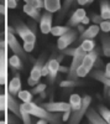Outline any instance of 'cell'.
<instances>
[{"mask_svg": "<svg viewBox=\"0 0 110 124\" xmlns=\"http://www.w3.org/2000/svg\"><path fill=\"white\" fill-rule=\"evenodd\" d=\"M20 108L24 109L25 112H27L28 114H31L34 117H37L38 119H46L48 123L51 124H59L61 122V116L57 113H51L46 110L43 107L38 106L35 102H27V103H22Z\"/></svg>", "mask_w": 110, "mask_h": 124, "instance_id": "1", "label": "cell"}, {"mask_svg": "<svg viewBox=\"0 0 110 124\" xmlns=\"http://www.w3.org/2000/svg\"><path fill=\"white\" fill-rule=\"evenodd\" d=\"M7 82V57H6V41L0 40V85L5 86Z\"/></svg>", "mask_w": 110, "mask_h": 124, "instance_id": "2", "label": "cell"}, {"mask_svg": "<svg viewBox=\"0 0 110 124\" xmlns=\"http://www.w3.org/2000/svg\"><path fill=\"white\" fill-rule=\"evenodd\" d=\"M85 51L81 47V46H78L77 50H76V54L73 56V61H72V63H71V67H68V79H73V81H77L78 77L76 75V71L77 68L82 65V62H83V57L85 56Z\"/></svg>", "mask_w": 110, "mask_h": 124, "instance_id": "3", "label": "cell"}, {"mask_svg": "<svg viewBox=\"0 0 110 124\" xmlns=\"http://www.w3.org/2000/svg\"><path fill=\"white\" fill-rule=\"evenodd\" d=\"M90 102H92V98L89 96H85L83 98L82 107L71 113V117H69V119L67 120V124H79L81 123L82 118L85 116V113H87V109L89 108V106H90Z\"/></svg>", "mask_w": 110, "mask_h": 124, "instance_id": "4", "label": "cell"}, {"mask_svg": "<svg viewBox=\"0 0 110 124\" xmlns=\"http://www.w3.org/2000/svg\"><path fill=\"white\" fill-rule=\"evenodd\" d=\"M5 37H6V45L10 47V50H11L15 55H17V56H20V57H26L25 51H24V48L21 47V45L19 44V41L16 40V37L14 36L13 31H11V27H7V29H6Z\"/></svg>", "mask_w": 110, "mask_h": 124, "instance_id": "5", "label": "cell"}, {"mask_svg": "<svg viewBox=\"0 0 110 124\" xmlns=\"http://www.w3.org/2000/svg\"><path fill=\"white\" fill-rule=\"evenodd\" d=\"M15 30L17 35L24 40V42H35L36 41V35L35 32L30 29L26 24H24L22 21H19L15 25Z\"/></svg>", "mask_w": 110, "mask_h": 124, "instance_id": "6", "label": "cell"}, {"mask_svg": "<svg viewBox=\"0 0 110 124\" xmlns=\"http://www.w3.org/2000/svg\"><path fill=\"white\" fill-rule=\"evenodd\" d=\"M76 40H77V32H76L74 30L71 29L69 31H67L66 34H63L62 36L58 37L57 47H58L59 50H64V48H67L71 44H73Z\"/></svg>", "mask_w": 110, "mask_h": 124, "instance_id": "7", "label": "cell"}, {"mask_svg": "<svg viewBox=\"0 0 110 124\" xmlns=\"http://www.w3.org/2000/svg\"><path fill=\"white\" fill-rule=\"evenodd\" d=\"M41 107H43L46 110L51 113H63L67 110H71V104L66 102H49V103H42Z\"/></svg>", "mask_w": 110, "mask_h": 124, "instance_id": "8", "label": "cell"}, {"mask_svg": "<svg viewBox=\"0 0 110 124\" xmlns=\"http://www.w3.org/2000/svg\"><path fill=\"white\" fill-rule=\"evenodd\" d=\"M52 29V13H43L40 19V30L42 34H49Z\"/></svg>", "mask_w": 110, "mask_h": 124, "instance_id": "9", "label": "cell"}, {"mask_svg": "<svg viewBox=\"0 0 110 124\" xmlns=\"http://www.w3.org/2000/svg\"><path fill=\"white\" fill-rule=\"evenodd\" d=\"M48 81L49 83H55L56 81V77H57V73H58V68H59V62L57 61V58H51L48 62Z\"/></svg>", "mask_w": 110, "mask_h": 124, "instance_id": "10", "label": "cell"}, {"mask_svg": "<svg viewBox=\"0 0 110 124\" xmlns=\"http://www.w3.org/2000/svg\"><path fill=\"white\" fill-rule=\"evenodd\" d=\"M6 103H7V109L15 114L17 118H21V109H20V104L15 101L14 96H11L10 93H6Z\"/></svg>", "mask_w": 110, "mask_h": 124, "instance_id": "11", "label": "cell"}, {"mask_svg": "<svg viewBox=\"0 0 110 124\" xmlns=\"http://www.w3.org/2000/svg\"><path fill=\"white\" fill-rule=\"evenodd\" d=\"M45 62V58L43 57H40L36 62H35V65L31 70V72H30V77L28 78H31V79H35V81H40V78H41V70H42V66L45 65L43 63Z\"/></svg>", "mask_w": 110, "mask_h": 124, "instance_id": "12", "label": "cell"}, {"mask_svg": "<svg viewBox=\"0 0 110 124\" xmlns=\"http://www.w3.org/2000/svg\"><path fill=\"white\" fill-rule=\"evenodd\" d=\"M96 60H98V51H96V50H92L90 52H87L85 56L83 57L82 65H83L84 67H87L88 70H90L92 67H94Z\"/></svg>", "mask_w": 110, "mask_h": 124, "instance_id": "13", "label": "cell"}, {"mask_svg": "<svg viewBox=\"0 0 110 124\" xmlns=\"http://www.w3.org/2000/svg\"><path fill=\"white\" fill-rule=\"evenodd\" d=\"M85 116H87L88 120L92 122L93 124H109V123H106V122L104 120V118L99 114L95 109H93V108H88Z\"/></svg>", "mask_w": 110, "mask_h": 124, "instance_id": "14", "label": "cell"}, {"mask_svg": "<svg viewBox=\"0 0 110 124\" xmlns=\"http://www.w3.org/2000/svg\"><path fill=\"white\" fill-rule=\"evenodd\" d=\"M99 31H100V27H99V25H90L89 27H87L83 32L81 34V37H79V40H88V39H94L98 34Z\"/></svg>", "mask_w": 110, "mask_h": 124, "instance_id": "15", "label": "cell"}, {"mask_svg": "<svg viewBox=\"0 0 110 124\" xmlns=\"http://www.w3.org/2000/svg\"><path fill=\"white\" fill-rule=\"evenodd\" d=\"M84 16H85V10L84 9H77L76 11L73 13V15L71 16V19L68 20V26L73 27V26L79 25L82 23V20H83Z\"/></svg>", "mask_w": 110, "mask_h": 124, "instance_id": "16", "label": "cell"}, {"mask_svg": "<svg viewBox=\"0 0 110 124\" xmlns=\"http://www.w3.org/2000/svg\"><path fill=\"white\" fill-rule=\"evenodd\" d=\"M21 89V79L19 76H15L11 81L9 82V87H7V92L11 96H17V93Z\"/></svg>", "mask_w": 110, "mask_h": 124, "instance_id": "17", "label": "cell"}, {"mask_svg": "<svg viewBox=\"0 0 110 124\" xmlns=\"http://www.w3.org/2000/svg\"><path fill=\"white\" fill-rule=\"evenodd\" d=\"M92 77L99 82H102V83L105 86V87H109L110 88V78L106 76L105 72H103L102 70H96L94 72H92Z\"/></svg>", "mask_w": 110, "mask_h": 124, "instance_id": "18", "label": "cell"}, {"mask_svg": "<svg viewBox=\"0 0 110 124\" xmlns=\"http://www.w3.org/2000/svg\"><path fill=\"white\" fill-rule=\"evenodd\" d=\"M43 8L48 13H56L61 9V0H43Z\"/></svg>", "mask_w": 110, "mask_h": 124, "instance_id": "19", "label": "cell"}, {"mask_svg": "<svg viewBox=\"0 0 110 124\" xmlns=\"http://www.w3.org/2000/svg\"><path fill=\"white\" fill-rule=\"evenodd\" d=\"M82 103H83V98L79 94H77V93L71 94V97H69V104H71V110L72 112H74V110L81 108Z\"/></svg>", "mask_w": 110, "mask_h": 124, "instance_id": "20", "label": "cell"}, {"mask_svg": "<svg viewBox=\"0 0 110 124\" xmlns=\"http://www.w3.org/2000/svg\"><path fill=\"white\" fill-rule=\"evenodd\" d=\"M24 13L26 15H28L30 17H32L35 21H40V19H41V14H40V10L32 8V6H30L27 4L24 5Z\"/></svg>", "mask_w": 110, "mask_h": 124, "instance_id": "21", "label": "cell"}, {"mask_svg": "<svg viewBox=\"0 0 110 124\" xmlns=\"http://www.w3.org/2000/svg\"><path fill=\"white\" fill-rule=\"evenodd\" d=\"M102 37V47H103V54L106 57H110V36L108 34H104Z\"/></svg>", "mask_w": 110, "mask_h": 124, "instance_id": "22", "label": "cell"}, {"mask_svg": "<svg viewBox=\"0 0 110 124\" xmlns=\"http://www.w3.org/2000/svg\"><path fill=\"white\" fill-rule=\"evenodd\" d=\"M100 16L103 20H110V4L103 0L100 4Z\"/></svg>", "mask_w": 110, "mask_h": 124, "instance_id": "23", "label": "cell"}, {"mask_svg": "<svg viewBox=\"0 0 110 124\" xmlns=\"http://www.w3.org/2000/svg\"><path fill=\"white\" fill-rule=\"evenodd\" d=\"M9 63H10V66H11L13 68H15V70H21L22 68L21 58H20V56H17L15 54L9 58Z\"/></svg>", "mask_w": 110, "mask_h": 124, "instance_id": "24", "label": "cell"}, {"mask_svg": "<svg viewBox=\"0 0 110 124\" xmlns=\"http://www.w3.org/2000/svg\"><path fill=\"white\" fill-rule=\"evenodd\" d=\"M71 30V27L69 26H52V29H51V34L53 35V36H62L63 34H66L67 31H69Z\"/></svg>", "mask_w": 110, "mask_h": 124, "instance_id": "25", "label": "cell"}, {"mask_svg": "<svg viewBox=\"0 0 110 124\" xmlns=\"http://www.w3.org/2000/svg\"><path fill=\"white\" fill-rule=\"evenodd\" d=\"M17 97L22 101V103H27V102H32L34 94L30 91H20L17 93Z\"/></svg>", "mask_w": 110, "mask_h": 124, "instance_id": "26", "label": "cell"}, {"mask_svg": "<svg viewBox=\"0 0 110 124\" xmlns=\"http://www.w3.org/2000/svg\"><path fill=\"white\" fill-rule=\"evenodd\" d=\"M81 47L85 51V52H90L92 50L95 48V42L93 41V39L83 40V41H82V44H81Z\"/></svg>", "mask_w": 110, "mask_h": 124, "instance_id": "27", "label": "cell"}, {"mask_svg": "<svg viewBox=\"0 0 110 124\" xmlns=\"http://www.w3.org/2000/svg\"><path fill=\"white\" fill-rule=\"evenodd\" d=\"M98 113L104 118V120H105L106 123L110 124V110H109L106 107H104V106H98Z\"/></svg>", "mask_w": 110, "mask_h": 124, "instance_id": "28", "label": "cell"}, {"mask_svg": "<svg viewBox=\"0 0 110 124\" xmlns=\"http://www.w3.org/2000/svg\"><path fill=\"white\" fill-rule=\"evenodd\" d=\"M24 1L30 5V6H32L37 10H41L43 8V0H24Z\"/></svg>", "mask_w": 110, "mask_h": 124, "instance_id": "29", "label": "cell"}, {"mask_svg": "<svg viewBox=\"0 0 110 124\" xmlns=\"http://www.w3.org/2000/svg\"><path fill=\"white\" fill-rule=\"evenodd\" d=\"M89 72H90V70H88L87 67H84L83 65H81L78 68H77V71H76V75H77V77L78 78H83V77H85Z\"/></svg>", "mask_w": 110, "mask_h": 124, "instance_id": "30", "label": "cell"}, {"mask_svg": "<svg viewBox=\"0 0 110 124\" xmlns=\"http://www.w3.org/2000/svg\"><path fill=\"white\" fill-rule=\"evenodd\" d=\"M77 85H78V82L73 79H66V81L59 82V87H62V88H73Z\"/></svg>", "mask_w": 110, "mask_h": 124, "instance_id": "31", "label": "cell"}, {"mask_svg": "<svg viewBox=\"0 0 110 124\" xmlns=\"http://www.w3.org/2000/svg\"><path fill=\"white\" fill-rule=\"evenodd\" d=\"M45 91H46V85L45 83H37L31 89V93H32V94H40V93H42Z\"/></svg>", "mask_w": 110, "mask_h": 124, "instance_id": "32", "label": "cell"}, {"mask_svg": "<svg viewBox=\"0 0 110 124\" xmlns=\"http://www.w3.org/2000/svg\"><path fill=\"white\" fill-rule=\"evenodd\" d=\"M99 27H100V30L105 34L110 32V20H103L100 23V25H99Z\"/></svg>", "mask_w": 110, "mask_h": 124, "instance_id": "33", "label": "cell"}, {"mask_svg": "<svg viewBox=\"0 0 110 124\" xmlns=\"http://www.w3.org/2000/svg\"><path fill=\"white\" fill-rule=\"evenodd\" d=\"M21 120L24 122V124H31V114H28L27 112L21 109Z\"/></svg>", "mask_w": 110, "mask_h": 124, "instance_id": "34", "label": "cell"}, {"mask_svg": "<svg viewBox=\"0 0 110 124\" xmlns=\"http://www.w3.org/2000/svg\"><path fill=\"white\" fill-rule=\"evenodd\" d=\"M7 109V103H6V94L0 93V112H4Z\"/></svg>", "mask_w": 110, "mask_h": 124, "instance_id": "35", "label": "cell"}, {"mask_svg": "<svg viewBox=\"0 0 110 124\" xmlns=\"http://www.w3.org/2000/svg\"><path fill=\"white\" fill-rule=\"evenodd\" d=\"M22 48L25 52H32L34 48H35V42H24Z\"/></svg>", "mask_w": 110, "mask_h": 124, "instance_id": "36", "label": "cell"}, {"mask_svg": "<svg viewBox=\"0 0 110 124\" xmlns=\"http://www.w3.org/2000/svg\"><path fill=\"white\" fill-rule=\"evenodd\" d=\"M76 50H77V47H73V48H64L63 50V54L64 55H67V56H71V57H73L74 56V54H76Z\"/></svg>", "mask_w": 110, "mask_h": 124, "instance_id": "37", "label": "cell"}, {"mask_svg": "<svg viewBox=\"0 0 110 124\" xmlns=\"http://www.w3.org/2000/svg\"><path fill=\"white\" fill-rule=\"evenodd\" d=\"M17 6L16 0H6V8L7 9H15Z\"/></svg>", "mask_w": 110, "mask_h": 124, "instance_id": "38", "label": "cell"}, {"mask_svg": "<svg viewBox=\"0 0 110 124\" xmlns=\"http://www.w3.org/2000/svg\"><path fill=\"white\" fill-rule=\"evenodd\" d=\"M41 76H42V77L48 76V65H47V63H45V65L42 66V70H41Z\"/></svg>", "mask_w": 110, "mask_h": 124, "instance_id": "39", "label": "cell"}, {"mask_svg": "<svg viewBox=\"0 0 110 124\" xmlns=\"http://www.w3.org/2000/svg\"><path fill=\"white\" fill-rule=\"evenodd\" d=\"M71 112H72V110L63 112V117H62V120H63V122H67V120L69 119V117H71Z\"/></svg>", "mask_w": 110, "mask_h": 124, "instance_id": "40", "label": "cell"}, {"mask_svg": "<svg viewBox=\"0 0 110 124\" xmlns=\"http://www.w3.org/2000/svg\"><path fill=\"white\" fill-rule=\"evenodd\" d=\"M92 20H93L94 23H96V24H100L103 19H102V16H99V15H93L92 16Z\"/></svg>", "mask_w": 110, "mask_h": 124, "instance_id": "41", "label": "cell"}, {"mask_svg": "<svg viewBox=\"0 0 110 124\" xmlns=\"http://www.w3.org/2000/svg\"><path fill=\"white\" fill-rule=\"evenodd\" d=\"M27 83H28V86L34 87V86H36V85L38 83V81H35V79H31V78H28V79H27Z\"/></svg>", "mask_w": 110, "mask_h": 124, "instance_id": "42", "label": "cell"}, {"mask_svg": "<svg viewBox=\"0 0 110 124\" xmlns=\"http://www.w3.org/2000/svg\"><path fill=\"white\" fill-rule=\"evenodd\" d=\"M89 21H90V19H89L87 15L83 17V20H82V23L81 24H83V25H87V24H89Z\"/></svg>", "mask_w": 110, "mask_h": 124, "instance_id": "43", "label": "cell"}, {"mask_svg": "<svg viewBox=\"0 0 110 124\" xmlns=\"http://www.w3.org/2000/svg\"><path fill=\"white\" fill-rule=\"evenodd\" d=\"M58 72H64V73H68V67H64V66H59V68H58Z\"/></svg>", "mask_w": 110, "mask_h": 124, "instance_id": "44", "label": "cell"}, {"mask_svg": "<svg viewBox=\"0 0 110 124\" xmlns=\"http://www.w3.org/2000/svg\"><path fill=\"white\" fill-rule=\"evenodd\" d=\"M105 73H106V76L110 78V62L106 65V67H105Z\"/></svg>", "mask_w": 110, "mask_h": 124, "instance_id": "45", "label": "cell"}, {"mask_svg": "<svg viewBox=\"0 0 110 124\" xmlns=\"http://www.w3.org/2000/svg\"><path fill=\"white\" fill-rule=\"evenodd\" d=\"M77 29H78V31H79V32H81V34H82L83 31L85 30V29H84V26H83L82 24H79V25H77Z\"/></svg>", "mask_w": 110, "mask_h": 124, "instance_id": "46", "label": "cell"}, {"mask_svg": "<svg viewBox=\"0 0 110 124\" xmlns=\"http://www.w3.org/2000/svg\"><path fill=\"white\" fill-rule=\"evenodd\" d=\"M7 122H11L13 124H16V123H17V120H15L13 116H10V117H7Z\"/></svg>", "mask_w": 110, "mask_h": 124, "instance_id": "47", "label": "cell"}, {"mask_svg": "<svg viewBox=\"0 0 110 124\" xmlns=\"http://www.w3.org/2000/svg\"><path fill=\"white\" fill-rule=\"evenodd\" d=\"M77 3L79 5H85V4H88V0H77Z\"/></svg>", "mask_w": 110, "mask_h": 124, "instance_id": "48", "label": "cell"}, {"mask_svg": "<svg viewBox=\"0 0 110 124\" xmlns=\"http://www.w3.org/2000/svg\"><path fill=\"white\" fill-rule=\"evenodd\" d=\"M0 14H1V15L5 14V6L3 4H0Z\"/></svg>", "mask_w": 110, "mask_h": 124, "instance_id": "49", "label": "cell"}, {"mask_svg": "<svg viewBox=\"0 0 110 124\" xmlns=\"http://www.w3.org/2000/svg\"><path fill=\"white\" fill-rule=\"evenodd\" d=\"M36 124H48V122H47L46 119H40Z\"/></svg>", "mask_w": 110, "mask_h": 124, "instance_id": "50", "label": "cell"}, {"mask_svg": "<svg viewBox=\"0 0 110 124\" xmlns=\"http://www.w3.org/2000/svg\"><path fill=\"white\" fill-rule=\"evenodd\" d=\"M93 1H94V0H88V4H92Z\"/></svg>", "mask_w": 110, "mask_h": 124, "instance_id": "51", "label": "cell"}, {"mask_svg": "<svg viewBox=\"0 0 110 124\" xmlns=\"http://www.w3.org/2000/svg\"><path fill=\"white\" fill-rule=\"evenodd\" d=\"M0 124H7L6 122H4V120H1V122H0Z\"/></svg>", "mask_w": 110, "mask_h": 124, "instance_id": "52", "label": "cell"}, {"mask_svg": "<svg viewBox=\"0 0 110 124\" xmlns=\"http://www.w3.org/2000/svg\"><path fill=\"white\" fill-rule=\"evenodd\" d=\"M108 96H109V97H110V91H109V93H108Z\"/></svg>", "mask_w": 110, "mask_h": 124, "instance_id": "53", "label": "cell"}, {"mask_svg": "<svg viewBox=\"0 0 110 124\" xmlns=\"http://www.w3.org/2000/svg\"><path fill=\"white\" fill-rule=\"evenodd\" d=\"M0 86H1V85H0ZM0 93H1V88H0Z\"/></svg>", "mask_w": 110, "mask_h": 124, "instance_id": "54", "label": "cell"}, {"mask_svg": "<svg viewBox=\"0 0 110 124\" xmlns=\"http://www.w3.org/2000/svg\"><path fill=\"white\" fill-rule=\"evenodd\" d=\"M1 113H3V112H0V114H1Z\"/></svg>", "mask_w": 110, "mask_h": 124, "instance_id": "55", "label": "cell"}, {"mask_svg": "<svg viewBox=\"0 0 110 124\" xmlns=\"http://www.w3.org/2000/svg\"><path fill=\"white\" fill-rule=\"evenodd\" d=\"M16 1H17V0H16Z\"/></svg>", "mask_w": 110, "mask_h": 124, "instance_id": "56", "label": "cell"}]
</instances>
